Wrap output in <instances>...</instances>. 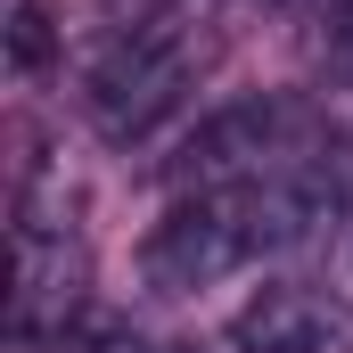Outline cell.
<instances>
[{"label":"cell","mask_w":353,"mask_h":353,"mask_svg":"<svg viewBox=\"0 0 353 353\" xmlns=\"http://www.w3.org/2000/svg\"><path fill=\"white\" fill-rule=\"evenodd\" d=\"M205 50L214 41H205V25L189 8H132V25H115L99 41V58H90V74H83V115L115 148L148 140L181 99H189Z\"/></svg>","instance_id":"1"},{"label":"cell","mask_w":353,"mask_h":353,"mask_svg":"<svg viewBox=\"0 0 353 353\" xmlns=\"http://www.w3.org/2000/svg\"><path fill=\"white\" fill-rule=\"evenodd\" d=\"M329 132H321V107L312 99H288V90H263V99H239L222 115H205L181 157L165 165L181 197H214V189H255V181L296 173L304 157H321Z\"/></svg>","instance_id":"2"},{"label":"cell","mask_w":353,"mask_h":353,"mask_svg":"<svg viewBox=\"0 0 353 353\" xmlns=\"http://www.w3.org/2000/svg\"><path fill=\"white\" fill-rule=\"evenodd\" d=\"M263 239H255V205L247 189H214V197H173V214L140 239V279L157 296H189V288H214L239 263H255Z\"/></svg>","instance_id":"3"},{"label":"cell","mask_w":353,"mask_h":353,"mask_svg":"<svg viewBox=\"0 0 353 353\" xmlns=\"http://www.w3.org/2000/svg\"><path fill=\"white\" fill-rule=\"evenodd\" d=\"M90 304V255L74 230H17V288H8V337L58 345Z\"/></svg>","instance_id":"4"},{"label":"cell","mask_w":353,"mask_h":353,"mask_svg":"<svg viewBox=\"0 0 353 353\" xmlns=\"http://www.w3.org/2000/svg\"><path fill=\"white\" fill-rule=\"evenodd\" d=\"M230 345L239 353H353V304L329 288L279 279L230 312Z\"/></svg>","instance_id":"5"},{"label":"cell","mask_w":353,"mask_h":353,"mask_svg":"<svg viewBox=\"0 0 353 353\" xmlns=\"http://www.w3.org/2000/svg\"><path fill=\"white\" fill-rule=\"evenodd\" d=\"M50 58H58V17L41 0H17V17H8V66L17 74H41Z\"/></svg>","instance_id":"6"},{"label":"cell","mask_w":353,"mask_h":353,"mask_svg":"<svg viewBox=\"0 0 353 353\" xmlns=\"http://www.w3.org/2000/svg\"><path fill=\"white\" fill-rule=\"evenodd\" d=\"M50 353H181V345H148L132 321H99V312H83V321H74Z\"/></svg>","instance_id":"7"},{"label":"cell","mask_w":353,"mask_h":353,"mask_svg":"<svg viewBox=\"0 0 353 353\" xmlns=\"http://www.w3.org/2000/svg\"><path fill=\"white\" fill-rule=\"evenodd\" d=\"M321 58H329V74H337V83H353V0L329 17V33H321Z\"/></svg>","instance_id":"8"},{"label":"cell","mask_w":353,"mask_h":353,"mask_svg":"<svg viewBox=\"0 0 353 353\" xmlns=\"http://www.w3.org/2000/svg\"><path fill=\"white\" fill-rule=\"evenodd\" d=\"M263 8H329V17H337L345 0H263Z\"/></svg>","instance_id":"9"}]
</instances>
